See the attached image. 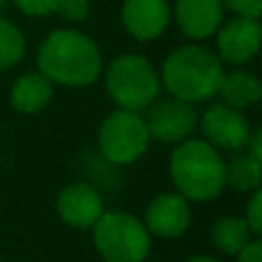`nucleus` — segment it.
I'll list each match as a JSON object with an SVG mask.
<instances>
[{
	"instance_id": "obj_1",
	"label": "nucleus",
	"mask_w": 262,
	"mask_h": 262,
	"mask_svg": "<svg viewBox=\"0 0 262 262\" xmlns=\"http://www.w3.org/2000/svg\"><path fill=\"white\" fill-rule=\"evenodd\" d=\"M39 74L51 83L67 88H85L101 74L99 46L76 30H55L41 41L37 55Z\"/></svg>"
},
{
	"instance_id": "obj_2",
	"label": "nucleus",
	"mask_w": 262,
	"mask_h": 262,
	"mask_svg": "<svg viewBox=\"0 0 262 262\" xmlns=\"http://www.w3.org/2000/svg\"><path fill=\"white\" fill-rule=\"evenodd\" d=\"M168 168L177 193L186 200H212L226 189V161L207 140L186 138L177 143Z\"/></svg>"
},
{
	"instance_id": "obj_3",
	"label": "nucleus",
	"mask_w": 262,
	"mask_h": 262,
	"mask_svg": "<svg viewBox=\"0 0 262 262\" xmlns=\"http://www.w3.org/2000/svg\"><path fill=\"white\" fill-rule=\"evenodd\" d=\"M223 76L221 58L203 46H180L166 58L161 78L170 97L182 101H205L219 92Z\"/></svg>"
},
{
	"instance_id": "obj_4",
	"label": "nucleus",
	"mask_w": 262,
	"mask_h": 262,
	"mask_svg": "<svg viewBox=\"0 0 262 262\" xmlns=\"http://www.w3.org/2000/svg\"><path fill=\"white\" fill-rule=\"evenodd\" d=\"M157 69L143 55H120L106 69V92L124 111H145L159 95Z\"/></svg>"
},
{
	"instance_id": "obj_5",
	"label": "nucleus",
	"mask_w": 262,
	"mask_h": 262,
	"mask_svg": "<svg viewBox=\"0 0 262 262\" xmlns=\"http://www.w3.org/2000/svg\"><path fill=\"white\" fill-rule=\"evenodd\" d=\"M92 239L106 262H145L152 249L147 228L127 212H104L92 226Z\"/></svg>"
},
{
	"instance_id": "obj_6",
	"label": "nucleus",
	"mask_w": 262,
	"mask_h": 262,
	"mask_svg": "<svg viewBox=\"0 0 262 262\" xmlns=\"http://www.w3.org/2000/svg\"><path fill=\"white\" fill-rule=\"evenodd\" d=\"M149 134L145 120L136 111L118 108L101 122L99 152L108 163L127 166L138 161L149 145Z\"/></svg>"
},
{
	"instance_id": "obj_7",
	"label": "nucleus",
	"mask_w": 262,
	"mask_h": 262,
	"mask_svg": "<svg viewBox=\"0 0 262 262\" xmlns=\"http://www.w3.org/2000/svg\"><path fill=\"white\" fill-rule=\"evenodd\" d=\"M145 127H147L149 138L159 143H182L191 138V134L198 127V113L189 101L175 99H154L145 108Z\"/></svg>"
},
{
	"instance_id": "obj_8",
	"label": "nucleus",
	"mask_w": 262,
	"mask_h": 262,
	"mask_svg": "<svg viewBox=\"0 0 262 262\" xmlns=\"http://www.w3.org/2000/svg\"><path fill=\"white\" fill-rule=\"evenodd\" d=\"M143 226L149 235H157L161 239H175L182 237L191 226V207L189 200L177 191L159 193L145 209Z\"/></svg>"
},
{
	"instance_id": "obj_9",
	"label": "nucleus",
	"mask_w": 262,
	"mask_h": 262,
	"mask_svg": "<svg viewBox=\"0 0 262 262\" xmlns=\"http://www.w3.org/2000/svg\"><path fill=\"white\" fill-rule=\"evenodd\" d=\"M200 129L205 140L216 149H239L251 136V124L244 113L226 104H216L205 111L200 118Z\"/></svg>"
},
{
	"instance_id": "obj_10",
	"label": "nucleus",
	"mask_w": 262,
	"mask_h": 262,
	"mask_svg": "<svg viewBox=\"0 0 262 262\" xmlns=\"http://www.w3.org/2000/svg\"><path fill=\"white\" fill-rule=\"evenodd\" d=\"M55 209L60 219L74 228H92L106 212L101 193L85 182L64 186L55 198Z\"/></svg>"
},
{
	"instance_id": "obj_11",
	"label": "nucleus",
	"mask_w": 262,
	"mask_h": 262,
	"mask_svg": "<svg viewBox=\"0 0 262 262\" xmlns=\"http://www.w3.org/2000/svg\"><path fill=\"white\" fill-rule=\"evenodd\" d=\"M262 39V28L258 18L237 16L219 30L216 46L219 58L232 64H244L258 53Z\"/></svg>"
},
{
	"instance_id": "obj_12",
	"label": "nucleus",
	"mask_w": 262,
	"mask_h": 262,
	"mask_svg": "<svg viewBox=\"0 0 262 262\" xmlns=\"http://www.w3.org/2000/svg\"><path fill=\"white\" fill-rule=\"evenodd\" d=\"M168 18V0H124L122 5L124 28L140 41L157 39L166 30Z\"/></svg>"
},
{
	"instance_id": "obj_13",
	"label": "nucleus",
	"mask_w": 262,
	"mask_h": 262,
	"mask_svg": "<svg viewBox=\"0 0 262 262\" xmlns=\"http://www.w3.org/2000/svg\"><path fill=\"white\" fill-rule=\"evenodd\" d=\"M175 14L184 35L207 39L221 26L223 0H177Z\"/></svg>"
},
{
	"instance_id": "obj_14",
	"label": "nucleus",
	"mask_w": 262,
	"mask_h": 262,
	"mask_svg": "<svg viewBox=\"0 0 262 262\" xmlns=\"http://www.w3.org/2000/svg\"><path fill=\"white\" fill-rule=\"evenodd\" d=\"M53 99V83L39 72L23 74L14 81L12 92H9V101L18 113H39Z\"/></svg>"
},
{
	"instance_id": "obj_15",
	"label": "nucleus",
	"mask_w": 262,
	"mask_h": 262,
	"mask_svg": "<svg viewBox=\"0 0 262 262\" xmlns=\"http://www.w3.org/2000/svg\"><path fill=\"white\" fill-rule=\"evenodd\" d=\"M219 95L223 97L226 106L242 111V108H249V106L258 104V99L262 95V85L258 78L249 72H230L221 76Z\"/></svg>"
},
{
	"instance_id": "obj_16",
	"label": "nucleus",
	"mask_w": 262,
	"mask_h": 262,
	"mask_svg": "<svg viewBox=\"0 0 262 262\" xmlns=\"http://www.w3.org/2000/svg\"><path fill=\"white\" fill-rule=\"evenodd\" d=\"M253 239H255L253 232L249 230L246 221L239 219V216H221V219H216L214 226H212L214 246L226 255H237Z\"/></svg>"
},
{
	"instance_id": "obj_17",
	"label": "nucleus",
	"mask_w": 262,
	"mask_h": 262,
	"mask_svg": "<svg viewBox=\"0 0 262 262\" xmlns=\"http://www.w3.org/2000/svg\"><path fill=\"white\" fill-rule=\"evenodd\" d=\"M262 161L251 154H237L226 163V184L235 191H255L260 189Z\"/></svg>"
},
{
	"instance_id": "obj_18",
	"label": "nucleus",
	"mask_w": 262,
	"mask_h": 262,
	"mask_svg": "<svg viewBox=\"0 0 262 262\" xmlns=\"http://www.w3.org/2000/svg\"><path fill=\"white\" fill-rule=\"evenodd\" d=\"M26 53V39L14 23L0 18V69L14 67Z\"/></svg>"
},
{
	"instance_id": "obj_19",
	"label": "nucleus",
	"mask_w": 262,
	"mask_h": 262,
	"mask_svg": "<svg viewBox=\"0 0 262 262\" xmlns=\"http://www.w3.org/2000/svg\"><path fill=\"white\" fill-rule=\"evenodd\" d=\"M242 219L246 221V226L253 232V237H260V232H262V191L260 189L253 191L249 205H246V214Z\"/></svg>"
},
{
	"instance_id": "obj_20",
	"label": "nucleus",
	"mask_w": 262,
	"mask_h": 262,
	"mask_svg": "<svg viewBox=\"0 0 262 262\" xmlns=\"http://www.w3.org/2000/svg\"><path fill=\"white\" fill-rule=\"evenodd\" d=\"M55 12L67 21H83L90 12V0H58Z\"/></svg>"
},
{
	"instance_id": "obj_21",
	"label": "nucleus",
	"mask_w": 262,
	"mask_h": 262,
	"mask_svg": "<svg viewBox=\"0 0 262 262\" xmlns=\"http://www.w3.org/2000/svg\"><path fill=\"white\" fill-rule=\"evenodd\" d=\"M21 12L30 14V16H49L55 12V3L58 0H14Z\"/></svg>"
},
{
	"instance_id": "obj_22",
	"label": "nucleus",
	"mask_w": 262,
	"mask_h": 262,
	"mask_svg": "<svg viewBox=\"0 0 262 262\" xmlns=\"http://www.w3.org/2000/svg\"><path fill=\"white\" fill-rule=\"evenodd\" d=\"M228 7L232 12H237L239 16H251V18H258L262 12V0H226Z\"/></svg>"
},
{
	"instance_id": "obj_23",
	"label": "nucleus",
	"mask_w": 262,
	"mask_h": 262,
	"mask_svg": "<svg viewBox=\"0 0 262 262\" xmlns=\"http://www.w3.org/2000/svg\"><path fill=\"white\" fill-rule=\"evenodd\" d=\"M235 258H237V262H262V244L258 237H255L249 246H244Z\"/></svg>"
},
{
	"instance_id": "obj_24",
	"label": "nucleus",
	"mask_w": 262,
	"mask_h": 262,
	"mask_svg": "<svg viewBox=\"0 0 262 262\" xmlns=\"http://www.w3.org/2000/svg\"><path fill=\"white\" fill-rule=\"evenodd\" d=\"M186 262H221V260L212 258V255H195V258H191V260H186Z\"/></svg>"
},
{
	"instance_id": "obj_25",
	"label": "nucleus",
	"mask_w": 262,
	"mask_h": 262,
	"mask_svg": "<svg viewBox=\"0 0 262 262\" xmlns=\"http://www.w3.org/2000/svg\"><path fill=\"white\" fill-rule=\"evenodd\" d=\"M3 5H5V0H0V7H3Z\"/></svg>"
}]
</instances>
